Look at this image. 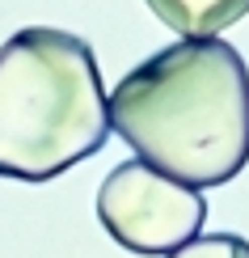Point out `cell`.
I'll return each mask as SVG.
<instances>
[{"label":"cell","instance_id":"6da1fadb","mask_svg":"<svg viewBox=\"0 0 249 258\" xmlns=\"http://www.w3.org/2000/svg\"><path fill=\"white\" fill-rule=\"evenodd\" d=\"M118 132L160 174L224 186L249 161V68L220 38H186L148 55L110 93Z\"/></svg>","mask_w":249,"mask_h":258},{"label":"cell","instance_id":"7a4b0ae2","mask_svg":"<svg viewBox=\"0 0 249 258\" xmlns=\"http://www.w3.org/2000/svg\"><path fill=\"white\" fill-rule=\"evenodd\" d=\"M110 136V98L93 47L55 26L0 42V178L51 182Z\"/></svg>","mask_w":249,"mask_h":258},{"label":"cell","instance_id":"3957f363","mask_svg":"<svg viewBox=\"0 0 249 258\" xmlns=\"http://www.w3.org/2000/svg\"><path fill=\"white\" fill-rule=\"evenodd\" d=\"M97 220L123 250L165 258L203 233L207 199H203V190L131 157L102 178Z\"/></svg>","mask_w":249,"mask_h":258},{"label":"cell","instance_id":"277c9868","mask_svg":"<svg viewBox=\"0 0 249 258\" xmlns=\"http://www.w3.org/2000/svg\"><path fill=\"white\" fill-rule=\"evenodd\" d=\"M160 26L182 38H215L249 13V0H144Z\"/></svg>","mask_w":249,"mask_h":258},{"label":"cell","instance_id":"5b68a950","mask_svg":"<svg viewBox=\"0 0 249 258\" xmlns=\"http://www.w3.org/2000/svg\"><path fill=\"white\" fill-rule=\"evenodd\" d=\"M165 258H249V241L236 233H199Z\"/></svg>","mask_w":249,"mask_h":258}]
</instances>
